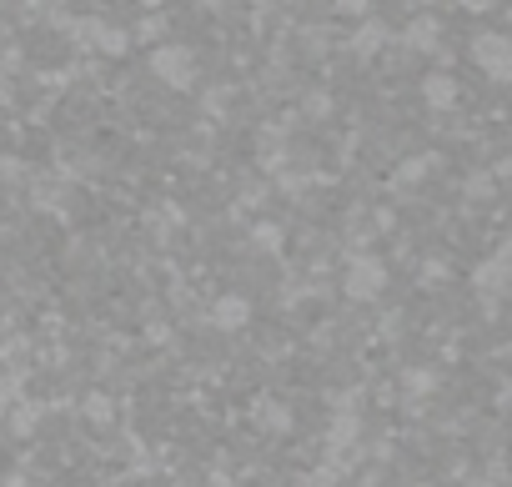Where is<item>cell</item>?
I'll use <instances>...</instances> for the list:
<instances>
[{
	"label": "cell",
	"mask_w": 512,
	"mask_h": 487,
	"mask_svg": "<svg viewBox=\"0 0 512 487\" xmlns=\"http://www.w3.org/2000/svg\"><path fill=\"white\" fill-rule=\"evenodd\" d=\"M76 36L91 46V51H106V56H121L126 51V31L106 26V21H76Z\"/></svg>",
	"instance_id": "cell-2"
},
{
	"label": "cell",
	"mask_w": 512,
	"mask_h": 487,
	"mask_svg": "<svg viewBox=\"0 0 512 487\" xmlns=\"http://www.w3.org/2000/svg\"><path fill=\"white\" fill-rule=\"evenodd\" d=\"M347 287H352V297H372V292L382 287V272H377L372 262H362V267H352V282H347Z\"/></svg>",
	"instance_id": "cell-4"
},
{
	"label": "cell",
	"mask_w": 512,
	"mask_h": 487,
	"mask_svg": "<svg viewBox=\"0 0 512 487\" xmlns=\"http://www.w3.org/2000/svg\"><path fill=\"white\" fill-rule=\"evenodd\" d=\"M151 71L171 91H191L196 86V51H186V46H156L151 51Z\"/></svg>",
	"instance_id": "cell-1"
},
{
	"label": "cell",
	"mask_w": 512,
	"mask_h": 487,
	"mask_svg": "<svg viewBox=\"0 0 512 487\" xmlns=\"http://www.w3.org/2000/svg\"><path fill=\"white\" fill-rule=\"evenodd\" d=\"M427 96H432V101H447V96H452V86H447V81H432V86H427Z\"/></svg>",
	"instance_id": "cell-5"
},
{
	"label": "cell",
	"mask_w": 512,
	"mask_h": 487,
	"mask_svg": "<svg viewBox=\"0 0 512 487\" xmlns=\"http://www.w3.org/2000/svg\"><path fill=\"white\" fill-rule=\"evenodd\" d=\"M246 317H251V307H246L241 297H221V302L211 307V322H216L221 332H236V327H246Z\"/></svg>",
	"instance_id": "cell-3"
}]
</instances>
